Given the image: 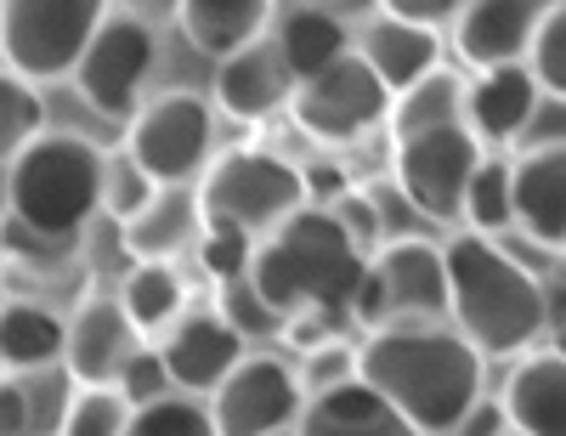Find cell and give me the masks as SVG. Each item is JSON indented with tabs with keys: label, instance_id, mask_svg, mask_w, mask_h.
<instances>
[{
	"label": "cell",
	"instance_id": "obj_1",
	"mask_svg": "<svg viewBox=\"0 0 566 436\" xmlns=\"http://www.w3.org/2000/svg\"><path fill=\"white\" fill-rule=\"evenodd\" d=\"M357 374L419 436H459L482 403V352L453 323H386L357 346Z\"/></svg>",
	"mask_w": 566,
	"mask_h": 436
},
{
	"label": "cell",
	"instance_id": "obj_2",
	"mask_svg": "<svg viewBox=\"0 0 566 436\" xmlns=\"http://www.w3.org/2000/svg\"><path fill=\"white\" fill-rule=\"evenodd\" d=\"M442 261H448V323L482 357H522L544 334L549 323L544 283L499 238L464 227L442 245Z\"/></svg>",
	"mask_w": 566,
	"mask_h": 436
},
{
	"label": "cell",
	"instance_id": "obj_3",
	"mask_svg": "<svg viewBox=\"0 0 566 436\" xmlns=\"http://www.w3.org/2000/svg\"><path fill=\"white\" fill-rule=\"evenodd\" d=\"M363 267H368V250L340 227V216L323 205H301L290 221H277L255 245L250 272L283 318L328 312L352 323V295H357Z\"/></svg>",
	"mask_w": 566,
	"mask_h": 436
},
{
	"label": "cell",
	"instance_id": "obj_4",
	"mask_svg": "<svg viewBox=\"0 0 566 436\" xmlns=\"http://www.w3.org/2000/svg\"><path fill=\"white\" fill-rule=\"evenodd\" d=\"M103 176H108V159L97 142H85L74 131H40L7 165V216L29 221L45 238L74 245L103 210Z\"/></svg>",
	"mask_w": 566,
	"mask_h": 436
},
{
	"label": "cell",
	"instance_id": "obj_5",
	"mask_svg": "<svg viewBox=\"0 0 566 436\" xmlns=\"http://www.w3.org/2000/svg\"><path fill=\"white\" fill-rule=\"evenodd\" d=\"M306 205L301 165H290L272 148H232L205 165L199 176V210L205 227H239L250 238H266L277 221H290Z\"/></svg>",
	"mask_w": 566,
	"mask_h": 436
},
{
	"label": "cell",
	"instance_id": "obj_6",
	"mask_svg": "<svg viewBox=\"0 0 566 436\" xmlns=\"http://www.w3.org/2000/svg\"><path fill=\"white\" fill-rule=\"evenodd\" d=\"M448 318V261L424 238H386L368 256L357 295H352V323L386 329V323H442Z\"/></svg>",
	"mask_w": 566,
	"mask_h": 436
},
{
	"label": "cell",
	"instance_id": "obj_7",
	"mask_svg": "<svg viewBox=\"0 0 566 436\" xmlns=\"http://www.w3.org/2000/svg\"><path fill=\"white\" fill-rule=\"evenodd\" d=\"M103 23L108 0H0V52L34 85L69 80Z\"/></svg>",
	"mask_w": 566,
	"mask_h": 436
},
{
	"label": "cell",
	"instance_id": "obj_8",
	"mask_svg": "<svg viewBox=\"0 0 566 436\" xmlns=\"http://www.w3.org/2000/svg\"><path fill=\"white\" fill-rule=\"evenodd\" d=\"M216 148V114L199 91H165L148 96L125 120V154L148 170L159 187L199 181Z\"/></svg>",
	"mask_w": 566,
	"mask_h": 436
},
{
	"label": "cell",
	"instance_id": "obj_9",
	"mask_svg": "<svg viewBox=\"0 0 566 436\" xmlns=\"http://www.w3.org/2000/svg\"><path fill=\"white\" fill-rule=\"evenodd\" d=\"M295 125L323 142V148H340V142H363L374 125H386L391 114V85L363 63V52L352 45L346 58H335L328 69H317L312 80H295L290 96Z\"/></svg>",
	"mask_w": 566,
	"mask_h": 436
},
{
	"label": "cell",
	"instance_id": "obj_10",
	"mask_svg": "<svg viewBox=\"0 0 566 436\" xmlns=\"http://www.w3.org/2000/svg\"><path fill=\"white\" fill-rule=\"evenodd\" d=\"M482 165V142L470 125H442V131H419L402 136L391 154V181L408 199L413 216L431 221H459L464 216V187Z\"/></svg>",
	"mask_w": 566,
	"mask_h": 436
},
{
	"label": "cell",
	"instance_id": "obj_11",
	"mask_svg": "<svg viewBox=\"0 0 566 436\" xmlns=\"http://www.w3.org/2000/svg\"><path fill=\"white\" fill-rule=\"evenodd\" d=\"M159 63V40L142 18H108L97 34H91L85 58L74 63V85L103 120H130L142 103H148V74Z\"/></svg>",
	"mask_w": 566,
	"mask_h": 436
},
{
	"label": "cell",
	"instance_id": "obj_12",
	"mask_svg": "<svg viewBox=\"0 0 566 436\" xmlns=\"http://www.w3.org/2000/svg\"><path fill=\"white\" fill-rule=\"evenodd\" d=\"M306 408V385L301 368L283 363L272 352H244L216 392H210V419L221 436H277L295 430Z\"/></svg>",
	"mask_w": 566,
	"mask_h": 436
},
{
	"label": "cell",
	"instance_id": "obj_13",
	"mask_svg": "<svg viewBox=\"0 0 566 436\" xmlns=\"http://www.w3.org/2000/svg\"><path fill=\"white\" fill-rule=\"evenodd\" d=\"M549 12H555V0H464L453 18V45L470 69L527 63Z\"/></svg>",
	"mask_w": 566,
	"mask_h": 436
},
{
	"label": "cell",
	"instance_id": "obj_14",
	"mask_svg": "<svg viewBox=\"0 0 566 436\" xmlns=\"http://www.w3.org/2000/svg\"><path fill=\"white\" fill-rule=\"evenodd\" d=\"M165 368L176 380V392L187 397H210L216 385L239 368L244 357V334L232 329L221 312H181L165 334H159Z\"/></svg>",
	"mask_w": 566,
	"mask_h": 436
},
{
	"label": "cell",
	"instance_id": "obj_15",
	"mask_svg": "<svg viewBox=\"0 0 566 436\" xmlns=\"http://www.w3.org/2000/svg\"><path fill=\"white\" fill-rule=\"evenodd\" d=\"M290 96H295V74L277 58L272 40H255V45H244V52L216 63V108L244 120V125H261V120L283 114Z\"/></svg>",
	"mask_w": 566,
	"mask_h": 436
},
{
	"label": "cell",
	"instance_id": "obj_16",
	"mask_svg": "<svg viewBox=\"0 0 566 436\" xmlns=\"http://www.w3.org/2000/svg\"><path fill=\"white\" fill-rule=\"evenodd\" d=\"M136 346L142 334L119 301H80L74 318L63 323V363L80 385H114Z\"/></svg>",
	"mask_w": 566,
	"mask_h": 436
},
{
	"label": "cell",
	"instance_id": "obj_17",
	"mask_svg": "<svg viewBox=\"0 0 566 436\" xmlns=\"http://www.w3.org/2000/svg\"><path fill=\"white\" fill-rule=\"evenodd\" d=\"M80 380L69 363H34L0 374V436H63Z\"/></svg>",
	"mask_w": 566,
	"mask_h": 436
},
{
	"label": "cell",
	"instance_id": "obj_18",
	"mask_svg": "<svg viewBox=\"0 0 566 436\" xmlns=\"http://www.w3.org/2000/svg\"><path fill=\"white\" fill-rule=\"evenodd\" d=\"M544 85L533 80L527 63H499L476 69V80H464V125L476 131V142H522Z\"/></svg>",
	"mask_w": 566,
	"mask_h": 436
},
{
	"label": "cell",
	"instance_id": "obj_19",
	"mask_svg": "<svg viewBox=\"0 0 566 436\" xmlns=\"http://www.w3.org/2000/svg\"><path fill=\"white\" fill-rule=\"evenodd\" d=\"M295 436H419L363 374L328 385V392H312L301 419H295Z\"/></svg>",
	"mask_w": 566,
	"mask_h": 436
},
{
	"label": "cell",
	"instance_id": "obj_20",
	"mask_svg": "<svg viewBox=\"0 0 566 436\" xmlns=\"http://www.w3.org/2000/svg\"><path fill=\"white\" fill-rule=\"evenodd\" d=\"M515 227L538 245H566V148H522L510 159Z\"/></svg>",
	"mask_w": 566,
	"mask_h": 436
},
{
	"label": "cell",
	"instance_id": "obj_21",
	"mask_svg": "<svg viewBox=\"0 0 566 436\" xmlns=\"http://www.w3.org/2000/svg\"><path fill=\"white\" fill-rule=\"evenodd\" d=\"M499 408L522 436H566V352H527L510 368Z\"/></svg>",
	"mask_w": 566,
	"mask_h": 436
},
{
	"label": "cell",
	"instance_id": "obj_22",
	"mask_svg": "<svg viewBox=\"0 0 566 436\" xmlns=\"http://www.w3.org/2000/svg\"><path fill=\"white\" fill-rule=\"evenodd\" d=\"M205 232V210H199V187L176 181V187H154V199L125 221V250L130 261H176L181 250H193Z\"/></svg>",
	"mask_w": 566,
	"mask_h": 436
},
{
	"label": "cell",
	"instance_id": "obj_23",
	"mask_svg": "<svg viewBox=\"0 0 566 436\" xmlns=\"http://www.w3.org/2000/svg\"><path fill=\"white\" fill-rule=\"evenodd\" d=\"M266 23H272V0H176L181 40L216 63L266 40Z\"/></svg>",
	"mask_w": 566,
	"mask_h": 436
},
{
	"label": "cell",
	"instance_id": "obj_24",
	"mask_svg": "<svg viewBox=\"0 0 566 436\" xmlns=\"http://www.w3.org/2000/svg\"><path fill=\"white\" fill-rule=\"evenodd\" d=\"M363 63L380 74L386 85H391V96L397 91H408L413 80H424L431 69H442V40H437V29H424V23H402V18H368V34H363Z\"/></svg>",
	"mask_w": 566,
	"mask_h": 436
},
{
	"label": "cell",
	"instance_id": "obj_25",
	"mask_svg": "<svg viewBox=\"0 0 566 436\" xmlns=\"http://www.w3.org/2000/svg\"><path fill=\"white\" fill-rule=\"evenodd\" d=\"M272 45H277V58L290 63L295 80H312L317 69H328L335 58L352 52V34L340 18H328L323 7H295V12H283V23L272 29Z\"/></svg>",
	"mask_w": 566,
	"mask_h": 436
},
{
	"label": "cell",
	"instance_id": "obj_26",
	"mask_svg": "<svg viewBox=\"0 0 566 436\" xmlns=\"http://www.w3.org/2000/svg\"><path fill=\"white\" fill-rule=\"evenodd\" d=\"M119 307L136 323L142 341H154V334H165L187 312V283L170 261H130V272L119 283Z\"/></svg>",
	"mask_w": 566,
	"mask_h": 436
},
{
	"label": "cell",
	"instance_id": "obj_27",
	"mask_svg": "<svg viewBox=\"0 0 566 436\" xmlns=\"http://www.w3.org/2000/svg\"><path fill=\"white\" fill-rule=\"evenodd\" d=\"M391 136H419V131H442V125H464V80L453 69H431L424 80H413L408 91L391 96L386 114Z\"/></svg>",
	"mask_w": 566,
	"mask_h": 436
},
{
	"label": "cell",
	"instance_id": "obj_28",
	"mask_svg": "<svg viewBox=\"0 0 566 436\" xmlns=\"http://www.w3.org/2000/svg\"><path fill=\"white\" fill-rule=\"evenodd\" d=\"M0 363L7 368L63 363V318L40 301H7L0 307Z\"/></svg>",
	"mask_w": 566,
	"mask_h": 436
},
{
	"label": "cell",
	"instance_id": "obj_29",
	"mask_svg": "<svg viewBox=\"0 0 566 436\" xmlns=\"http://www.w3.org/2000/svg\"><path fill=\"white\" fill-rule=\"evenodd\" d=\"M40 131H45V103L34 80L18 69H0V165H12Z\"/></svg>",
	"mask_w": 566,
	"mask_h": 436
},
{
	"label": "cell",
	"instance_id": "obj_30",
	"mask_svg": "<svg viewBox=\"0 0 566 436\" xmlns=\"http://www.w3.org/2000/svg\"><path fill=\"white\" fill-rule=\"evenodd\" d=\"M216 289H221L216 312L244 334V346H266V341H277V334H283V312L266 301V289L255 283V272L227 278V283H216Z\"/></svg>",
	"mask_w": 566,
	"mask_h": 436
},
{
	"label": "cell",
	"instance_id": "obj_31",
	"mask_svg": "<svg viewBox=\"0 0 566 436\" xmlns=\"http://www.w3.org/2000/svg\"><path fill=\"white\" fill-rule=\"evenodd\" d=\"M459 221H470V232H488V238H499L504 227H515L510 159H488V154H482L476 176H470V187H464V216H459Z\"/></svg>",
	"mask_w": 566,
	"mask_h": 436
},
{
	"label": "cell",
	"instance_id": "obj_32",
	"mask_svg": "<svg viewBox=\"0 0 566 436\" xmlns=\"http://www.w3.org/2000/svg\"><path fill=\"white\" fill-rule=\"evenodd\" d=\"M125 436H221V430L210 419V403L187 397V392H170V397H159L148 408H136Z\"/></svg>",
	"mask_w": 566,
	"mask_h": 436
},
{
	"label": "cell",
	"instance_id": "obj_33",
	"mask_svg": "<svg viewBox=\"0 0 566 436\" xmlns=\"http://www.w3.org/2000/svg\"><path fill=\"white\" fill-rule=\"evenodd\" d=\"M130 414L136 408L114 392V385H80L74 403H69V419H63V436H125Z\"/></svg>",
	"mask_w": 566,
	"mask_h": 436
},
{
	"label": "cell",
	"instance_id": "obj_34",
	"mask_svg": "<svg viewBox=\"0 0 566 436\" xmlns=\"http://www.w3.org/2000/svg\"><path fill=\"white\" fill-rule=\"evenodd\" d=\"M114 392H119L130 408H148V403L170 397L176 380H170V368H165V352L142 341V346L125 357V368H119V380H114Z\"/></svg>",
	"mask_w": 566,
	"mask_h": 436
},
{
	"label": "cell",
	"instance_id": "obj_35",
	"mask_svg": "<svg viewBox=\"0 0 566 436\" xmlns=\"http://www.w3.org/2000/svg\"><path fill=\"white\" fill-rule=\"evenodd\" d=\"M255 245L261 238H250V232H239V227H205L199 232V267L216 278V283H227V278H244L250 267H255Z\"/></svg>",
	"mask_w": 566,
	"mask_h": 436
},
{
	"label": "cell",
	"instance_id": "obj_36",
	"mask_svg": "<svg viewBox=\"0 0 566 436\" xmlns=\"http://www.w3.org/2000/svg\"><path fill=\"white\" fill-rule=\"evenodd\" d=\"M527 69L544 91L566 96V0H555V12L544 18L538 40H533V52H527Z\"/></svg>",
	"mask_w": 566,
	"mask_h": 436
},
{
	"label": "cell",
	"instance_id": "obj_37",
	"mask_svg": "<svg viewBox=\"0 0 566 436\" xmlns=\"http://www.w3.org/2000/svg\"><path fill=\"white\" fill-rule=\"evenodd\" d=\"M154 176L148 170H142L130 154H119V159H108V176H103V210H114L119 221H130L142 205H148L154 199Z\"/></svg>",
	"mask_w": 566,
	"mask_h": 436
},
{
	"label": "cell",
	"instance_id": "obj_38",
	"mask_svg": "<svg viewBox=\"0 0 566 436\" xmlns=\"http://www.w3.org/2000/svg\"><path fill=\"white\" fill-rule=\"evenodd\" d=\"M352 374H357V346H346L340 334H335V341H323V346H312V352L301 357L306 397H312V392H328V385H340V380H352Z\"/></svg>",
	"mask_w": 566,
	"mask_h": 436
},
{
	"label": "cell",
	"instance_id": "obj_39",
	"mask_svg": "<svg viewBox=\"0 0 566 436\" xmlns=\"http://www.w3.org/2000/svg\"><path fill=\"white\" fill-rule=\"evenodd\" d=\"M0 250H7L12 261H57V256H69L63 238H45L18 216H0Z\"/></svg>",
	"mask_w": 566,
	"mask_h": 436
},
{
	"label": "cell",
	"instance_id": "obj_40",
	"mask_svg": "<svg viewBox=\"0 0 566 436\" xmlns=\"http://www.w3.org/2000/svg\"><path fill=\"white\" fill-rule=\"evenodd\" d=\"M522 148H566V96H555V91L538 96V108L522 131Z\"/></svg>",
	"mask_w": 566,
	"mask_h": 436
},
{
	"label": "cell",
	"instance_id": "obj_41",
	"mask_svg": "<svg viewBox=\"0 0 566 436\" xmlns=\"http://www.w3.org/2000/svg\"><path fill=\"white\" fill-rule=\"evenodd\" d=\"M464 0H380L386 18H402V23H424V29H442L459 18Z\"/></svg>",
	"mask_w": 566,
	"mask_h": 436
},
{
	"label": "cell",
	"instance_id": "obj_42",
	"mask_svg": "<svg viewBox=\"0 0 566 436\" xmlns=\"http://www.w3.org/2000/svg\"><path fill=\"white\" fill-rule=\"evenodd\" d=\"M301 181H306V205H335L340 193H352V176L340 165H301Z\"/></svg>",
	"mask_w": 566,
	"mask_h": 436
},
{
	"label": "cell",
	"instance_id": "obj_43",
	"mask_svg": "<svg viewBox=\"0 0 566 436\" xmlns=\"http://www.w3.org/2000/svg\"><path fill=\"white\" fill-rule=\"evenodd\" d=\"M312 7H323L328 18H340V23H363L380 12V0H312Z\"/></svg>",
	"mask_w": 566,
	"mask_h": 436
},
{
	"label": "cell",
	"instance_id": "obj_44",
	"mask_svg": "<svg viewBox=\"0 0 566 436\" xmlns=\"http://www.w3.org/2000/svg\"><path fill=\"white\" fill-rule=\"evenodd\" d=\"M493 436H522V430H510V425H499V430H493Z\"/></svg>",
	"mask_w": 566,
	"mask_h": 436
},
{
	"label": "cell",
	"instance_id": "obj_45",
	"mask_svg": "<svg viewBox=\"0 0 566 436\" xmlns=\"http://www.w3.org/2000/svg\"><path fill=\"white\" fill-rule=\"evenodd\" d=\"M277 436H295V430H277Z\"/></svg>",
	"mask_w": 566,
	"mask_h": 436
},
{
	"label": "cell",
	"instance_id": "obj_46",
	"mask_svg": "<svg viewBox=\"0 0 566 436\" xmlns=\"http://www.w3.org/2000/svg\"><path fill=\"white\" fill-rule=\"evenodd\" d=\"M560 250H566V245H560Z\"/></svg>",
	"mask_w": 566,
	"mask_h": 436
}]
</instances>
